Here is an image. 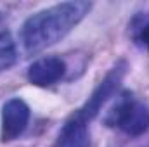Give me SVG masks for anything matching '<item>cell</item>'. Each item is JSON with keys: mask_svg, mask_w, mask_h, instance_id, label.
<instances>
[{"mask_svg": "<svg viewBox=\"0 0 149 147\" xmlns=\"http://www.w3.org/2000/svg\"><path fill=\"white\" fill-rule=\"evenodd\" d=\"M92 9L90 2L71 0L56 3L30 16L21 30V42L28 52H40L61 42Z\"/></svg>", "mask_w": 149, "mask_h": 147, "instance_id": "6da1fadb", "label": "cell"}, {"mask_svg": "<svg viewBox=\"0 0 149 147\" xmlns=\"http://www.w3.org/2000/svg\"><path fill=\"white\" fill-rule=\"evenodd\" d=\"M104 123L130 137H139L149 128V107L130 92L118 95L116 104L106 114Z\"/></svg>", "mask_w": 149, "mask_h": 147, "instance_id": "7a4b0ae2", "label": "cell"}, {"mask_svg": "<svg viewBox=\"0 0 149 147\" xmlns=\"http://www.w3.org/2000/svg\"><path fill=\"white\" fill-rule=\"evenodd\" d=\"M125 73H127V62H125V61L116 62L111 68V71L106 74V76L102 78V81L95 87V90L92 92V95L88 97V101L76 111V114H78L80 118H83L87 123H88L90 119H94V118L99 114V111L102 109V106L116 94L120 83L123 81Z\"/></svg>", "mask_w": 149, "mask_h": 147, "instance_id": "3957f363", "label": "cell"}, {"mask_svg": "<svg viewBox=\"0 0 149 147\" xmlns=\"http://www.w3.org/2000/svg\"><path fill=\"white\" fill-rule=\"evenodd\" d=\"M28 121H30L28 104L19 97L9 99L2 107V132H0L2 142H10L21 137L28 126Z\"/></svg>", "mask_w": 149, "mask_h": 147, "instance_id": "277c9868", "label": "cell"}, {"mask_svg": "<svg viewBox=\"0 0 149 147\" xmlns=\"http://www.w3.org/2000/svg\"><path fill=\"white\" fill-rule=\"evenodd\" d=\"M64 71L66 64L61 57H42L28 68V81L37 87H50L64 76Z\"/></svg>", "mask_w": 149, "mask_h": 147, "instance_id": "5b68a950", "label": "cell"}, {"mask_svg": "<svg viewBox=\"0 0 149 147\" xmlns=\"http://www.w3.org/2000/svg\"><path fill=\"white\" fill-rule=\"evenodd\" d=\"M90 135H88V125L83 118H80L74 112L71 118L66 119L63 125L59 135H57V147H88Z\"/></svg>", "mask_w": 149, "mask_h": 147, "instance_id": "8992f818", "label": "cell"}, {"mask_svg": "<svg viewBox=\"0 0 149 147\" xmlns=\"http://www.w3.org/2000/svg\"><path fill=\"white\" fill-rule=\"evenodd\" d=\"M17 52H16V43L12 37L7 31L0 33V73L7 71L14 62H16Z\"/></svg>", "mask_w": 149, "mask_h": 147, "instance_id": "52a82bcc", "label": "cell"}, {"mask_svg": "<svg viewBox=\"0 0 149 147\" xmlns=\"http://www.w3.org/2000/svg\"><path fill=\"white\" fill-rule=\"evenodd\" d=\"M134 40H135L141 47H144V49L149 52V19L142 21L141 24H137V26H135Z\"/></svg>", "mask_w": 149, "mask_h": 147, "instance_id": "ba28073f", "label": "cell"}]
</instances>
